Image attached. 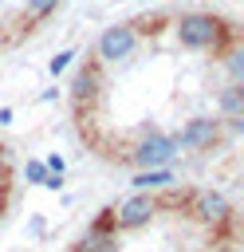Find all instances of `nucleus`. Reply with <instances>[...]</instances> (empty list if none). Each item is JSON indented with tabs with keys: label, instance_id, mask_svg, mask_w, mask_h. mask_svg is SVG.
Instances as JSON below:
<instances>
[{
	"label": "nucleus",
	"instance_id": "nucleus-1",
	"mask_svg": "<svg viewBox=\"0 0 244 252\" xmlns=\"http://www.w3.org/2000/svg\"><path fill=\"white\" fill-rule=\"evenodd\" d=\"M173 32L181 39V47H193V51H228L236 43V28L213 12H185V16H173Z\"/></svg>",
	"mask_w": 244,
	"mask_h": 252
},
{
	"label": "nucleus",
	"instance_id": "nucleus-2",
	"mask_svg": "<svg viewBox=\"0 0 244 252\" xmlns=\"http://www.w3.org/2000/svg\"><path fill=\"white\" fill-rule=\"evenodd\" d=\"M173 158H177L173 138H169V134H161L157 126H142V138L130 146L126 165H138V173H142V169H169V161H173Z\"/></svg>",
	"mask_w": 244,
	"mask_h": 252
},
{
	"label": "nucleus",
	"instance_id": "nucleus-3",
	"mask_svg": "<svg viewBox=\"0 0 244 252\" xmlns=\"http://www.w3.org/2000/svg\"><path fill=\"white\" fill-rule=\"evenodd\" d=\"M102 87H106V71H102V63L98 59H83L79 63V71H75V83H71V102H75V114H83V110H91L98 98H102Z\"/></svg>",
	"mask_w": 244,
	"mask_h": 252
},
{
	"label": "nucleus",
	"instance_id": "nucleus-4",
	"mask_svg": "<svg viewBox=\"0 0 244 252\" xmlns=\"http://www.w3.org/2000/svg\"><path fill=\"white\" fill-rule=\"evenodd\" d=\"M185 213H193L197 220H205V224H213V228H220V224L236 220V217H232L228 197H224V193H216V189H189V205H185Z\"/></svg>",
	"mask_w": 244,
	"mask_h": 252
},
{
	"label": "nucleus",
	"instance_id": "nucleus-5",
	"mask_svg": "<svg viewBox=\"0 0 244 252\" xmlns=\"http://www.w3.org/2000/svg\"><path fill=\"white\" fill-rule=\"evenodd\" d=\"M134 47H138V32H134L130 24H110V28L98 35V43H94V55H91V59H98V63L106 67V63H118V59L134 55Z\"/></svg>",
	"mask_w": 244,
	"mask_h": 252
},
{
	"label": "nucleus",
	"instance_id": "nucleus-6",
	"mask_svg": "<svg viewBox=\"0 0 244 252\" xmlns=\"http://www.w3.org/2000/svg\"><path fill=\"white\" fill-rule=\"evenodd\" d=\"M153 213H157V209H153V197H150V193H138V197L122 201L118 209H110V217H114V232H134V228L150 224Z\"/></svg>",
	"mask_w": 244,
	"mask_h": 252
},
{
	"label": "nucleus",
	"instance_id": "nucleus-7",
	"mask_svg": "<svg viewBox=\"0 0 244 252\" xmlns=\"http://www.w3.org/2000/svg\"><path fill=\"white\" fill-rule=\"evenodd\" d=\"M220 130H224L220 118H193L189 126H181V130L169 134V138H173L177 150H201V146H213V142L220 138Z\"/></svg>",
	"mask_w": 244,
	"mask_h": 252
},
{
	"label": "nucleus",
	"instance_id": "nucleus-8",
	"mask_svg": "<svg viewBox=\"0 0 244 252\" xmlns=\"http://www.w3.org/2000/svg\"><path fill=\"white\" fill-rule=\"evenodd\" d=\"M122 244H118V232H114V217H110V209L83 232V240L79 244H71V252H118Z\"/></svg>",
	"mask_w": 244,
	"mask_h": 252
},
{
	"label": "nucleus",
	"instance_id": "nucleus-9",
	"mask_svg": "<svg viewBox=\"0 0 244 252\" xmlns=\"http://www.w3.org/2000/svg\"><path fill=\"white\" fill-rule=\"evenodd\" d=\"M177 177H173V169H142V173H134V189H169Z\"/></svg>",
	"mask_w": 244,
	"mask_h": 252
},
{
	"label": "nucleus",
	"instance_id": "nucleus-10",
	"mask_svg": "<svg viewBox=\"0 0 244 252\" xmlns=\"http://www.w3.org/2000/svg\"><path fill=\"white\" fill-rule=\"evenodd\" d=\"M220 110H224V118H240V114H244V94H240L236 83L220 91Z\"/></svg>",
	"mask_w": 244,
	"mask_h": 252
},
{
	"label": "nucleus",
	"instance_id": "nucleus-11",
	"mask_svg": "<svg viewBox=\"0 0 244 252\" xmlns=\"http://www.w3.org/2000/svg\"><path fill=\"white\" fill-rule=\"evenodd\" d=\"M24 8H28V20L39 24V20H47V16L59 8V0H24Z\"/></svg>",
	"mask_w": 244,
	"mask_h": 252
},
{
	"label": "nucleus",
	"instance_id": "nucleus-12",
	"mask_svg": "<svg viewBox=\"0 0 244 252\" xmlns=\"http://www.w3.org/2000/svg\"><path fill=\"white\" fill-rule=\"evenodd\" d=\"M0 193H12V154L0 142Z\"/></svg>",
	"mask_w": 244,
	"mask_h": 252
},
{
	"label": "nucleus",
	"instance_id": "nucleus-13",
	"mask_svg": "<svg viewBox=\"0 0 244 252\" xmlns=\"http://www.w3.org/2000/svg\"><path fill=\"white\" fill-rule=\"evenodd\" d=\"M240 55H244V51H240L236 43H232V47L224 51V63H228V75H232V83H236V79L244 75V59H240Z\"/></svg>",
	"mask_w": 244,
	"mask_h": 252
},
{
	"label": "nucleus",
	"instance_id": "nucleus-14",
	"mask_svg": "<svg viewBox=\"0 0 244 252\" xmlns=\"http://www.w3.org/2000/svg\"><path fill=\"white\" fill-rule=\"evenodd\" d=\"M24 177H28V181H35V185H43V181H47L43 161H28V165H24Z\"/></svg>",
	"mask_w": 244,
	"mask_h": 252
},
{
	"label": "nucleus",
	"instance_id": "nucleus-15",
	"mask_svg": "<svg viewBox=\"0 0 244 252\" xmlns=\"http://www.w3.org/2000/svg\"><path fill=\"white\" fill-rule=\"evenodd\" d=\"M67 63H71V51H63V55H55V59H51V75H59V71H63Z\"/></svg>",
	"mask_w": 244,
	"mask_h": 252
},
{
	"label": "nucleus",
	"instance_id": "nucleus-16",
	"mask_svg": "<svg viewBox=\"0 0 244 252\" xmlns=\"http://www.w3.org/2000/svg\"><path fill=\"white\" fill-rule=\"evenodd\" d=\"M43 169H51V173H55V177H59V173H63V158H55V154H51V158H47V161H43Z\"/></svg>",
	"mask_w": 244,
	"mask_h": 252
},
{
	"label": "nucleus",
	"instance_id": "nucleus-17",
	"mask_svg": "<svg viewBox=\"0 0 244 252\" xmlns=\"http://www.w3.org/2000/svg\"><path fill=\"white\" fill-rule=\"evenodd\" d=\"M8 201H12V193H0V224H4V209H8Z\"/></svg>",
	"mask_w": 244,
	"mask_h": 252
}]
</instances>
